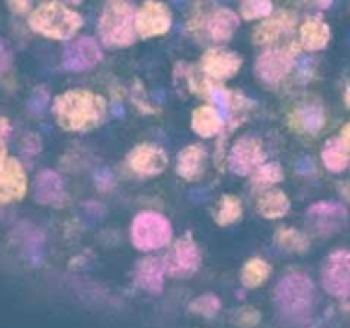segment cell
Listing matches in <instances>:
<instances>
[{
  "mask_svg": "<svg viewBox=\"0 0 350 328\" xmlns=\"http://www.w3.org/2000/svg\"><path fill=\"white\" fill-rule=\"evenodd\" d=\"M53 115L62 128L72 132L89 130L103 122L106 115V102L94 92L72 89L55 99Z\"/></svg>",
  "mask_w": 350,
  "mask_h": 328,
  "instance_id": "6da1fadb",
  "label": "cell"
},
{
  "mask_svg": "<svg viewBox=\"0 0 350 328\" xmlns=\"http://www.w3.org/2000/svg\"><path fill=\"white\" fill-rule=\"evenodd\" d=\"M29 26L46 38L68 40L81 29L82 17L64 3H41L29 16Z\"/></svg>",
  "mask_w": 350,
  "mask_h": 328,
  "instance_id": "7a4b0ae2",
  "label": "cell"
},
{
  "mask_svg": "<svg viewBox=\"0 0 350 328\" xmlns=\"http://www.w3.org/2000/svg\"><path fill=\"white\" fill-rule=\"evenodd\" d=\"M98 27L105 44L129 46L135 41V7L129 2H109L103 10Z\"/></svg>",
  "mask_w": 350,
  "mask_h": 328,
  "instance_id": "3957f363",
  "label": "cell"
},
{
  "mask_svg": "<svg viewBox=\"0 0 350 328\" xmlns=\"http://www.w3.org/2000/svg\"><path fill=\"white\" fill-rule=\"evenodd\" d=\"M275 301L284 313L303 316L314 303V284L304 273H289L277 284Z\"/></svg>",
  "mask_w": 350,
  "mask_h": 328,
  "instance_id": "277c9868",
  "label": "cell"
},
{
  "mask_svg": "<svg viewBox=\"0 0 350 328\" xmlns=\"http://www.w3.org/2000/svg\"><path fill=\"white\" fill-rule=\"evenodd\" d=\"M171 224L164 215L157 212H140L135 215L130 228V238L133 246L140 251H152L163 248L171 241Z\"/></svg>",
  "mask_w": 350,
  "mask_h": 328,
  "instance_id": "5b68a950",
  "label": "cell"
},
{
  "mask_svg": "<svg viewBox=\"0 0 350 328\" xmlns=\"http://www.w3.org/2000/svg\"><path fill=\"white\" fill-rule=\"evenodd\" d=\"M200 251H198V246L195 243L193 236L190 232H187L185 236H181L176 243H174L173 249H171L170 255L166 256V262H164V269L170 273L171 277H176V279H185V277H190L197 272V269L200 266Z\"/></svg>",
  "mask_w": 350,
  "mask_h": 328,
  "instance_id": "8992f818",
  "label": "cell"
},
{
  "mask_svg": "<svg viewBox=\"0 0 350 328\" xmlns=\"http://www.w3.org/2000/svg\"><path fill=\"white\" fill-rule=\"evenodd\" d=\"M296 55V46L272 48V50L263 51L256 60V74L267 84H277L291 72Z\"/></svg>",
  "mask_w": 350,
  "mask_h": 328,
  "instance_id": "52a82bcc",
  "label": "cell"
},
{
  "mask_svg": "<svg viewBox=\"0 0 350 328\" xmlns=\"http://www.w3.org/2000/svg\"><path fill=\"white\" fill-rule=\"evenodd\" d=\"M325 290L335 297L350 296V253L335 251L327 258L321 272Z\"/></svg>",
  "mask_w": 350,
  "mask_h": 328,
  "instance_id": "ba28073f",
  "label": "cell"
},
{
  "mask_svg": "<svg viewBox=\"0 0 350 328\" xmlns=\"http://www.w3.org/2000/svg\"><path fill=\"white\" fill-rule=\"evenodd\" d=\"M263 159H265V152H263L262 144L252 137H243L232 146L229 152V167L232 173L246 176L258 169Z\"/></svg>",
  "mask_w": 350,
  "mask_h": 328,
  "instance_id": "9c48e42d",
  "label": "cell"
},
{
  "mask_svg": "<svg viewBox=\"0 0 350 328\" xmlns=\"http://www.w3.org/2000/svg\"><path fill=\"white\" fill-rule=\"evenodd\" d=\"M308 222L320 234H335L344 228L347 221V210L334 202H318L306 212Z\"/></svg>",
  "mask_w": 350,
  "mask_h": 328,
  "instance_id": "30bf717a",
  "label": "cell"
},
{
  "mask_svg": "<svg viewBox=\"0 0 350 328\" xmlns=\"http://www.w3.org/2000/svg\"><path fill=\"white\" fill-rule=\"evenodd\" d=\"M171 27V12L164 3L147 2L135 12V31L142 38H154L167 33Z\"/></svg>",
  "mask_w": 350,
  "mask_h": 328,
  "instance_id": "8fae6325",
  "label": "cell"
},
{
  "mask_svg": "<svg viewBox=\"0 0 350 328\" xmlns=\"http://www.w3.org/2000/svg\"><path fill=\"white\" fill-rule=\"evenodd\" d=\"M103 53L92 38L82 36L72 41L64 51V67L70 72H85L101 62Z\"/></svg>",
  "mask_w": 350,
  "mask_h": 328,
  "instance_id": "7c38bea8",
  "label": "cell"
},
{
  "mask_svg": "<svg viewBox=\"0 0 350 328\" xmlns=\"http://www.w3.org/2000/svg\"><path fill=\"white\" fill-rule=\"evenodd\" d=\"M27 180L23 164L10 157L0 166V204L17 202L26 193Z\"/></svg>",
  "mask_w": 350,
  "mask_h": 328,
  "instance_id": "4fadbf2b",
  "label": "cell"
},
{
  "mask_svg": "<svg viewBox=\"0 0 350 328\" xmlns=\"http://www.w3.org/2000/svg\"><path fill=\"white\" fill-rule=\"evenodd\" d=\"M241 67V58L234 51L212 48L202 58V70L215 81H226L238 74Z\"/></svg>",
  "mask_w": 350,
  "mask_h": 328,
  "instance_id": "5bb4252c",
  "label": "cell"
},
{
  "mask_svg": "<svg viewBox=\"0 0 350 328\" xmlns=\"http://www.w3.org/2000/svg\"><path fill=\"white\" fill-rule=\"evenodd\" d=\"M129 164L135 173L144 174V176H154L166 169L167 156L161 147L152 146V144H142L130 152Z\"/></svg>",
  "mask_w": 350,
  "mask_h": 328,
  "instance_id": "9a60e30c",
  "label": "cell"
},
{
  "mask_svg": "<svg viewBox=\"0 0 350 328\" xmlns=\"http://www.w3.org/2000/svg\"><path fill=\"white\" fill-rule=\"evenodd\" d=\"M34 200L41 205L60 207L65 200V188L62 178L55 171L44 169L36 176L33 183Z\"/></svg>",
  "mask_w": 350,
  "mask_h": 328,
  "instance_id": "2e32d148",
  "label": "cell"
},
{
  "mask_svg": "<svg viewBox=\"0 0 350 328\" xmlns=\"http://www.w3.org/2000/svg\"><path fill=\"white\" fill-rule=\"evenodd\" d=\"M239 26V19L232 10L217 7L211 12V16L205 19V31L208 38L215 43H226L232 38Z\"/></svg>",
  "mask_w": 350,
  "mask_h": 328,
  "instance_id": "e0dca14e",
  "label": "cell"
},
{
  "mask_svg": "<svg viewBox=\"0 0 350 328\" xmlns=\"http://www.w3.org/2000/svg\"><path fill=\"white\" fill-rule=\"evenodd\" d=\"M205 164H207V150L205 147L193 144V146L185 147L180 152L176 169L183 180L195 181L204 174Z\"/></svg>",
  "mask_w": 350,
  "mask_h": 328,
  "instance_id": "ac0fdd59",
  "label": "cell"
},
{
  "mask_svg": "<svg viewBox=\"0 0 350 328\" xmlns=\"http://www.w3.org/2000/svg\"><path fill=\"white\" fill-rule=\"evenodd\" d=\"M296 19L291 12H280L279 16L265 20L253 31V41L256 44H270L279 40L282 34L291 33L294 29Z\"/></svg>",
  "mask_w": 350,
  "mask_h": 328,
  "instance_id": "d6986e66",
  "label": "cell"
},
{
  "mask_svg": "<svg viewBox=\"0 0 350 328\" xmlns=\"http://www.w3.org/2000/svg\"><path fill=\"white\" fill-rule=\"evenodd\" d=\"M164 262H161L159 258H144L137 263L135 269V280L142 289L149 290V292L157 294L163 290L164 286Z\"/></svg>",
  "mask_w": 350,
  "mask_h": 328,
  "instance_id": "ffe728a7",
  "label": "cell"
},
{
  "mask_svg": "<svg viewBox=\"0 0 350 328\" xmlns=\"http://www.w3.org/2000/svg\"><path fill=\"white\" fill-rule=\"evenodd\" d=\"M222 125L224 122H222L221 113L212 106H198L191 115V128L205 139L217 135L222 130Z\"/></svg>",
  "mask_w": 350,
  "mask_h": 328,
  "instance_id": "44dd1931",
  "label": "cell"
},
{
  "mask_svg": "<svg viewBox=\"0 0 350 328\" xmlns=\"http://www.w3.org/2000/svg\"><path fill=\"white\" fill-rule=\"evenodd\" d=\"M330 41V27L321 19H308L301 26V43L306 50H321Z\"/></svg>",
  "mask_w": 350,
  "mask_h": 328,
  "instance_id": "7402d4cb",
  "label": "cell"
},
{
  "mask_svg": "<svg viewBox=\"0 0 350 328\" xmlns=\"http://www.w3.org/2000/svg\"><path fill=\"white\" fill-rule=\"evenodd\" d=\"M293 123L297 130L306 133H317L323 128L325 115L323 109L317 105H306L296 109L293 115Z\"/></svg>",
  "mask_w": 350,
  "mask_h": 328,
  "instance_id": "603a6c76",
  "label": "cell"
},
{
  "mask_svg": "<svg viewBox=\"0 0 350 328\" xmlns=\"http://www.w3.org/2000/svg\"><path fill=\"white\" fill-rule=\"evenodd\" d=\"M291 200L284 191L272 190L267 191L260 197L258 200V210L263 217L267 219H279L289 212Z\"/></svg>",
  "mask_w": 350,
  "mask_h": 328,
  "instance_id": "cb8c5ba5",
  "label": "cell"
},
{
  "mask_svg": "<svg viewBox=\"0 0 350 328\" xmlns=\"http://www.w3.org/2000/svg\"><path fill=\"white\" fill-rule=\"evenodd\" d=\"M321 157H323L325 166L330 171H334V173H340V171H344L349 164V150L345 149V146L342 144L340 139L328 140V142L325 144Z\"/></svg>",
  "mask_w": 350,
  "mask_h": 328,
  "instance_id": "d4e9b609",
  "label": "cell"
},
{
  "mask_svg": "<svg viewBox=\"0 0 350 328\" xmlns=\"http://www.w3.org/2000/svg\"><path fill=\"white\" fill-rule=\"evenodd\" d=\"M272 266L262 258H252L246 262V265L241 270V282L248 289L260 287L270 277Z\"/></svg>",
  "mask_w": 350,
  "mask_h": 328,
  "instance_id": "484cf974",
  "label": "cell"
},
{
  "mask_svg": "<svg viewBox=\"0 0 350 328\" xmlns=\"http://www.w3.org/2000/svg\"><path fill=\"white\" fill-rule=\"evenodd\" d=\"M275 243L282 249L293 253H304L310 248V241L306 236L293 228H280L275 232Z\"/></svg>",
  "mask_w": 350,
  "mask_h": 328,
  "instance_id": "4316f807",
  "label": "cell"
},
{
  "mask_svg": "<svg viewBox=\"0 0 350 328\" xmlns=\"http://www.w3.org/2000/svg\"><path fill=\"white\" fill-rule=\"evenodd\" d=\"M241 214V202H239L234 195H224L221 200V207H219L215 221L221 226L234 224L236 221H239Z\"/></svg>",
  "mask_w": 350,
  "mask_h": 328,
  "instance_id": "83f0119b",
  "label": "cell"
},
{
  "mask_svg": "<svg viewBox=\"0 0 350 328\" xmlns=\"http://www.w3.org/2000/svg\"><path fill=\"white\" fill-rule=\"evenodd\" d=\"M282 180L284 171L279 163L262 164V166L255 171V176H253V183L258 184V187H269V184L279 183V181Z\"/></svg>",
  "mask_w": 350,
  "mask_h": 328,
  "instance_id": "f1b7e54d",
  "label": "cell"
},
{
  "mask_svg": "<svg viewBox=\"0 0 350 328\" xmlns=\"http://www.w3.org/2000/svg\"><path fill=\"white\" fill-rule=\"evenodd\" d=\"M273 5L270 2H262V0H252V2L241 3V16L245 19H260V17L270 16Z\"/></svg>",
  "mask_w": 350,
  "mask_h": 328,
  "instance_id": "f546056e",
  "label": "cell"
},
{
  "mask_svg": "<svg viewBox=\"0 0 350 328\" xmlns=\"http://www.w3.org/2000/svg\"><path fill=\"white\" fill-rule=\"evenodd\" d=\"M221 308V301H219L217 296H212V294H205V296L197 297V299L191 303L190 310L193 313L204 314V316H214L215 313Z\"/></svg>",
  "mask_w": 350,
  "mask_h": 328,
  "instance_id": "4dcf8cb0",
  "label": "cell"
},
{
  "mask_svg": "<svg viewBox=\"0 0 350 328\" xmlns=\"http://www.w3.org/2000/svg\"><path fill=\"white\" fill-rule=\"evenodd\" d=\"M236 321H238V325H241V327H255L260 321V313L256 310H253V308H243V310L238 311Z\"/></svg>",
  "mask_w": 350,
  "mask_h": 328,
  "instance_id": "1f68e13d",
  "label": "cell"
},
{
  "mask_svg": "<svg viewBox=\"0 0 350 328\" xmlns=\"http://www.w3.org/2000/svg\"><path fill=\"white\" fill-rule=\"evenodd\" d=\"M10 62H12V55L10 50L7 48V44L0 40V75L5 74L10 67Z\"/></svg>",
  "mask_w": 350,
  "mask_h": 328,
  "instance_id": "d6a6232c",
  "label": "cell"
},
{
  "mask_svg": "<svg viewBox=\"0 0 350 328\" xmlns=\"http://www.w3.org/2000/svg\"><path fill=\"white\" fill-rule=\"evenodd\" d=\"M9 7L12 10H16L17 14H24V12H27V10H29L31 5L27 2H10Z\"/></svg>",
  "mask_w": 350,
  "mask_h": 328,
  "instance_id": "836d02e7",
  "label": "cell"
},
{
  "mask_svg": "<svg viewBox=\"0 0 350 328\" xmlns=\"http://www.w3.org/2000/svg\"><path fill=\"white\" fill-rule=\"evenodd\" d=\"M340 140H342V144H344V146H345V149L350 150V122L344 126V128H342Z\"/></svg>",
  "mask_w": 350,
  "mask_h": 328,
  "instance_id": "e575fe53",
  "label": "cell"
},
{
  "mask_svg": "<svg viewBox=\"0 0 350 328\" xmlns=\"http://www.w3.org/2000/svg\"><path fill=\"white\" fill-rule=\"evenodd\" d=\"M5 163V146H3L2 139H0V166Z\"/></svg>",
  "mask_w": 350,
  "mask_h": 328,
  "instance_id": "d590c367",
  "label": "cell"
},
{
  "mask_svg": "<svg viewBox=\"0 0 350 328\" xmlns=\"http://www.w3.org/2000/svg\"><path fill=\"white\" fill-rule=\"evenodd\" d=\"M9 132V125H7V120L0 118V135H3V133Z\"/></svg>",
  "mask_w": 350,
  "mask_h": 328,
  "instance_id": "8d00e7d4",
  "label": "cell"
},
{
  "mask_svg": "<svg viewBox=\"0 0 350 328\" xmlns=\"http://www.w3.org/2000/svg\"><path fill=\"white\" fill-rule=\"evenodd\" d=\"M345 105H347V108L350 109V84H349L347 91H345Z\"/></svg>",
  "mask_w": 350,
  "mask_h": 328,
  "instance_id": "74e56055",
  "label": "cell"
}]
</instances>
